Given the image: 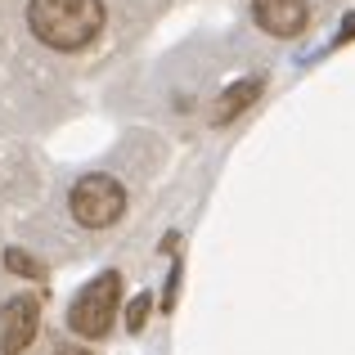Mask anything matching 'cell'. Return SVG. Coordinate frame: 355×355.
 <instances>
[{
  "mask_svg": "<svg viewBox=\"0 0 355 355\" xmlns=\"http://www.w3.org/2000/svg\"><path fill=\"white\" fill-rule=\"evenodd\" d=\"M130 207V184L126 175L108 171V166H90V171L72 175L68 193H63V216L81 234H108L126 220Z\"/></svg>",
  "mask_w": 355,
  "mask_h": 355,
  "instance_id": "cell-2",
  "label": "cell"
},
{
  "mask_svg": "<svg viewBox=\"0 0 355 355\" xmlns=\"http://www.w3.org/2000/svg\"><path fill=\"white\" fill-rule=\"evenodd\" d=\"M36 324H41L36 297H14V302L0 311V351L5 355H23L27 342L36 338Z\"/></svg>",
  "mask_w": 355,
  "mask_h": 355,
  "instance_id": "cell-4",
  "label": "cell"
},
{
  "mask_svg": "<svg viewBox=\"0 0 355 355\" xmlns=\"http://www.w3.org/2000/svg\"><path fill=\"white\" fill-rule=\"evenodd\" d=\"M63 355H86V351H63Z\"/></svg>",
  "mask_w": 355,
  "mask_h": 355,
  "instance_id": "cell-6",
  "label": "cell"
},
{
  "mask_svg": "<svg viewBox=\"0 0 355 355\" xmlns=\"http://www.w3.org/2000/svg\"><path fill=\"white\" fill-rule=\"evenodd\" d=\"M18 18L36 59L77 68L108 54L117 5L113 0H18Z\"/></svg>",
  "mask_w": 355,
  "mask_h": 355,
  "instance_id": "cell-1",
  "label": "cell"
},
{
  "mask_svg": "<svg viewBox=\"0 0 355 355\" xmlns=\"http://www.w3.org/2000/svg\"><path fill=\"white\" fill-rule=\"evenodd\" d=\"M117 297H121V279L117 275L90 279V284L77 293V302L68 306V329L81 333V338H104V333L113 329Z\"/></svg>",
  "mask_w": 355,
  "mask_h": 355,
  "instance_id": "cell-3",
  "label": "cell"
},
{
  "mask_svg": "<svg viewBox=\"0 0 355 355\" xmlns=\"http://www.w3.org/2000/svg\"><path fill=\"white\" fill-rule=\"evenodd\" d=\"M144 320H148V297H139V302L135 306H130V333H139V329H144Z\"/></svg>",
  "mask_w": 355,
  "mask_h": 355,
  "instance_id": "cell-5",
  "label": "cell"
}]
</instances>
